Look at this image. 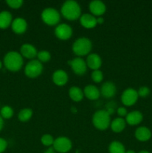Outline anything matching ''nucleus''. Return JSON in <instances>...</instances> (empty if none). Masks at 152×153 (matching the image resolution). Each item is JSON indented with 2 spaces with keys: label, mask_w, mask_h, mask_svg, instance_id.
I'll return each instance as SVG.
<instances>
[{
  "label": "nucleus",
  "mask_w": 152,
  "mask_h": 153,
  "mask_svg": "<svg viewBox=\"0 0 152 153\" xmlns=\"http://www.w3.org/2000/svg\"><path fill=\"white\" fill-rule=\"evenodd\" d=\"M3 126H4V120H3V118L0 116V131H1V129L3 128Z\"/></svg>",
  "instance_id": "c9c22d12"
},
{
  "label": "nucleus",
  "mask_w": 152,
  "mask_h": 153,
  "mask_svg": "<svg viewBox=\"0 0 152 153\" xmlns=\"http://www.w3.org/2000/svg\"><path fill=\"white\" fill-rule=\"evenodd\" d=\"M1 67H2V64H1V61H0V69L1 68Z\"/></svg>",
  "instance_id": "58836bf2"
},
{
  "label": "nucleus",
  "mask_w": 152,
  "mask_h": 153,
  "mask_svg": "<svg viewBox=\"0 0 152 153\" xmlns=\"http://www.w3.org/2000/svg\"><path fill=\"white\" fill-rule=\"evenodd\" d=\"M91 79L95 83H101L104 79V74L100 70H93L91 73Z\"/></svg>",
  "instance_id": "c85d7f7f"
},
{
  "label": "nucleus",
  "mask_w": 152,
  "mask_h": 153,
  "mask_svg": "<svg viewBox=\"0 0 152 153\" xmlns=\"http://www.w3.org/2000/svg\"><path fill=\"white\" fill-rule=\"evenodd\" d=\"M68 64L72 70L73 73L77 76H83L86 73L87 70L86 61L80 57L73 58L72 60H69L68 61Z\"/></svg>",
  "instance_id": "1a4fd4ad"
},
{
  "label": "nucleus",
  "mask_w": 152,
  "mask_h": 153,
  "mask_svg": "<svg viewBox=\"0 0 152 153\" xmlns=\"http://www.w3.org/2000/svg\"><path fill=\"white\" fill-rule=\"evenodd\" d=\"M41 19L46 25L49 26H57L61 20V14L57 9L47 7L42 11Z\"/></svg>",
  "instance_id": "39448f33"
},
{
  "label": "nucleus",
  "mask_w": 152,
  "mask_h": 153,
  "mask_svg": "<svg viewBox=\"0 0 152 153\" xmlns=\"http://www.w3.org/2000/svg\"><path fill=\"white\" fill-rule=\"evenodd\" d=\"M4 67L10 72H18L23 66V58L20 53L16 51L8 52L4 57L3 60Z\"/></svg>",
  "instance_id": "f03ea898"
},
{
  "label": "nucleus",
  "mask_w": 152,
  "mask_h": 153,
  "mask_svg": "<svg viewBox=\"0 0 152 153\" xmlns=\"http://www.w3.org/2000/svg\"><path fill=\"white\" fill-rule=\"evenodd\" d=\"M92 123L94 127L100 131L107 129L111 123L110 113L107 110L97 111L92 115Z\"/></svg>",
  "instance_id": "7ed1b4c3"
},
{
  "label": "nucleus",
  "mask_w": 152,
  "mask_h": 153,
  "mask_svg": "<svg viewBox=\"0 0 152 153\" xmlns=\"http://www.w3.org/2000/svg\"><path fill=\"white\" fill-rule=\"evenodd\" d=\"M89 9L91 14L95 16H101L107 10L105 4L100 0H93L89 4Z\"/></svg>",
  "instance_id": "9b49d317"
},
{
  "label": "nucleus",
  "mask_w": 152,
  "mask_h": 153,
  "mask_svg": "<svg viewBox=\"0 0 152 153\" xmlns=\"http://www.w3.org/2000/svg\"><path fill=\"white\" fill-rule=\"evenodd\" d=\"M110 153H125V147L122 143L118 140H114L110 143L108 147Z\"/></svg>",
  "instance_id": "b1692460"
},
{
  "label": "nucleus",
  "mask_w": 152,
  "mask_h": 153,
  "mask_svg": "<svg viewBox=\"0 0 152 153\" xmlns=\"http://www.w3.org/2000/svg\"><path fill=\"white\" fill-rule=\"evenodd\" d=\"M43 71V64L37 59L31 60L28 61L24 69L25 75L29 79H36L42 74Z\"/></svg>",
  "instance_id": "423d86ee"
},
{
  "label": "nucleus",
  "mask_w": 152,
  "mask_h": 153,
  "mask_svg": "<svg viewBox=\"0 0 152 153\" xmlns=\"http://www.w3.org/2000/svg\"><path fill=\"white\" fill-rule=\"evenodd\" d=\"M52 147L57 152L66 153L72 149V143L71 140L67 137L60 136L55 139Z\"/></svg>",
  "instance_id": "6e6552de"
},
{
  "label": "nucleus",
  "mask_w": 152,
  "mask_h": 153,
  "mask_svg": "<svg viewBox=\"0 0 152 153\" xmlns=\"http://www.w3.org/2000/svg\"><path fill=\"white\" fill-rule=\"evenodd\" d=\"M19 53L22 55V58H27V59H29L31 61V60L35 59L38 52H37L35 46H33L32 44L24 43L21 46Z\"/></svg>",
  "instance_id": "ddd939ff"
},
{
  "label": "nucleus",
  "mask_w": 152,
  "mask_h": 153,
  "mask_svg": "<svg viewBox=\"0 0 152 153\" xmlns=\"http://www.w3.org/2000/svg\"><path fill=\"white\" fill-rule=\"evenodd\" d=\"M126 124L125 119L122 117H117L111 121L110 127L114 133H121L125 130Z\"/></svg>",
  "instance_id": "412c9836"
},
{
  "label": "nucleus",
  "mask_w": 152,
  "mask_h": 153,
  "mask_svg": "<svg viewBox=\"0 0 152 153\" xmlns=\"http://www.w3.org/2000/svg\"><path fill=\"white\" fill-rule=\"evenodd\" d=\"M40 141H41L42 144L45 146H48V147H51L52 146H53L54 141H55V139L52 135L49 134H45L40 138Z\"/></svg>",
  "instance_id": "cd10ccee"
},
{
  "label": "nucleus",
  "mask_w": 152,
  "mask_h": 153,
  "mask_svg": "<svg viewBox=\"0 0 152 153\" xmlns=\"http://www.w3.org/2000/svg\"><path fill=\"white\" fill-rule=\"evenodd\" d=\"M116 91L117 90H116V86L115 84L108 81L102 84L100 89V93H101V95L104 98L110 99L116 95Z\"/></svg>",
  "instance_id": "2eb2a0df"
},
{
  "label": "nucleus",
  "mask_w": 152,
  "mask_h": 153,
  "mask_svg": "<svg viewBox=\"0 0 152 153\" xmlns=\"http://www.w3.org/2000/svg\"><path fill=\"white\" fill-rule=\"evenodd\" d=\"M13 114L14 112H13V108L9 105L3 106L0 111V116L3 119H10L13 116Z\"/></svg>",
  "instance_id": "a878e982"
},
{
  "label": "nucleus",
  "mask_w": 152,
  "mask_h": 153,
  "mask_svg": "<svg viewBox=\"0 0 152 153\" xmlns=\"http://www.w3.org/2000/svg\"><path fill=\"white\" fill-rule=\"evenodd\" d=\"M150 92L151 91L149 89V88H148L146 86L140 87L138 91H137L139 97H142V98H145V97H147L150 94Z\"/></svg>",
  "instance_id": "7c9ffc66"
},
{
  "label": "nucleus",
  "mask_w": 152,
  "mask_h": 153,
  "mask_svg": "<svg viewBox=\"0 0 152 153\" xmlns=\"http://www.w3.org/2000/svg\"><path fill=\"white\" fill-rule=\"evenodd\" d=\"M13 22L12 14L7 10H3L0 12V28L6 29L10 25H11Z\"/></svg>",
  "instance_id": "5701e85b"
},
{
  "label": "nucleus",
  "mask_w": 152,
  "mask_h": 153,
  "mask_svg": "<svg viewBox=\"0 0 152 153\" xmlns=\"http://www.w3.org/2000/svg\"><path fill=\"white\" fill-rule=\"evenodd\" d=\"M128 114V111H127L126 108L125 107H119V108L117 109V114L119 115V117H125L127 116V114Z\"/></svg>",
  "instance_id": "2f4dec72"
},
{
  "label": "nucleus",
  "mask_w": 152,
  "mask_h": 153,
  "mask_svg": "<svg viewBox=\"0 0 152 153\" xmlns=\"http://www.w3.org/2000/svg\"><path fill=\"white\" fill-rule=\"evenodd\" d=\"M52 79V82L55 85L58 87H62L66 85L69 80V76L65 70L59 69L54 72Z\"/></svg>",
  "instance_id": "f8f14e48"
},
{
  "label": "nucleus",
  "mask_w": 152,
  "mask_h": 153,
  "mask_svg": "<svg viewBox=\"0 0 152 153\" xmlns=\"http://www.w3.org/2000/svg\"><path fill=\"white\" fill-rule=\"evenodd\" d=\"M138 99L139 95L137 91L132 88H128L125 89L121 95V102L124 105L127 107L135 105Z\"/></svg>",
  "instance_id": "0eeeda50"
},
{
  "label": "nucleus",
  "mask_w": 152,
  "mask_h": 153,
  "mask_svg": "<svg viewBox=\"0 0 152 153\" xmlns=\"http://www.w3.org/2000/svg\"><path fill=\"white\" fill-rule=\"evenodd\" d=\"M79 21H80V24L81 25V26L85 28H87V29L94 28L98 25L97 18L91 13L82 14L79 19Z\"/></svg>",
  "instance_id": "f3484780"
},
{
  "label": "nucleus",
  "mask_w": 152,
  "mask_h": 153,
  "mask_svg": "<svg viewBox=\"0 0 152 153\" xmlns=\"http://www.w3.org/2000/svg\"><path fill=\"white\" fill-rule=\"evenodd\" d=\"M83 95L86 99L89 100H97L101 96L100 90L96 86L92 85H86L83 90Z\"/></svg>",
  "instance_id": "aec40b11"
},
{
  "label": "nucleus",
  "mask_w": 152,
  "mask_h": 153,
  "mask_svg": "<svg viewBox=\"0 0 152 153\" xmlns=\"http://www.w3.org/2000/svg\"><path fill=\"white\" fill-rule=\"evenodd\" d=\"M37 60L39 61L43 64V63H46V62H49V61L51 60L52 58V55H51V53L49 52V51H46V50H42L38 52L37 53Z\"/></svg>",
  "instance_id": "bb28decb"
},
{
  "label": "nucleus",
  "mask_w": 152,
  "mask_h": 153,
  "mask_svg": "<svg viewBox=\"0 0 152 153\" xmlns=\"http://www.w3.org/2000/svg\"><path fill=\"white\" fill-rule=\"evenodd\" d=\"M92 48V41L87 37H79L75 40L72 46L73 53L80 58L90 54Z\"/></svg>",
  "instance_id": "20e7f679"
},
{
  "label": "nucleus",
  "mask_w": 152,
  "mask_h": 153,
  "mask_svg": "<svg viewBox=\"0 0 152 153\" xmlns=\"http://www.w3.org/2000/svg\"><path fill=\"white\" fill-rule=\"evenodd\" d=\"M7 147V140L0 137V153L4 152Z\"/></svg>",
  "instance_id": "473e14b6"
},
{
  "label": "nucleus",
  "mask_w": 152,
  "mask_h": 153,
  "mask_svg": "<svg viewBox=\"0 0 152 153\" xmlns=\"http://www.w3.org/2000/svg\"><path fill=\"white\" fill-rule=\"evenodd\" d=\"M125 153H136V152L134 150H133V149H129V150H127Z\"/></svg>",
  "instance_id": "e433bc0d"
},
{
  "label": "nucleus",
  "mask_w": 152,
  "mask_h": 153,
  "mask_svg": "<svg viewBox=\"0 0 152 153\" xmlns=\"http://www.w3.org/2000/svg\"><path fill=\"white\" fill-rule=\"evenodd\" d=\"M73 30L69 25L66 23L59 24L55 29V35L61 40H67L72 36Z\"/></svg>",
  "instance_id": "9d476101"
},
{
  "label": "nucleus",
  "mask_w": 152,
  "mask_h": 153,
  "mask_svg": "<svg viewBox=\"0 0 152 153\" xmlns=\"http://www.w3.org/2000/svg\"><path fill=\"white\" fill-rule=\"evenodd\" d=\"M69 97L72 100L73 102H79L83 100V91L81 88L77 86H72L69 90Z\"/></svg>",
  "instance_id": "4be33fe9"
},
{
  "label": "nucleus",
  "mask_w": 152,
  "mask_h": 153,
  "mask_svg": "<svg viewBox=\"0 0 152 153\" xmlns=\"http://www.w3.org/2000/svg\"><path fill=\"white\" fill-rule=\"evenodd\" d=\"M136 139L140 142H146L151 138L152 133L148 128L145 126H139L135 131Z\"/></svg>",
  "instance_id": "6ab92c4d"
},
{
  "label": "nucleus",
  "mask_w": 152,
  "mask_h": 153,
  "mask_svg": "<svg viewBox=\"0 0 152 153\" xmlns=\"http://www.w3.org/2000/svg\"><path fill=\"white\" fill-rule=\"evenodd\" d=\"M33 116V111L29 108H25L18 113V119L20 122L25 123L29 121Z\"/></svg>",
  "instance_id": "393cba45"
},
{
  "label": "nucleus",
  "mask_w": 152,
  "mask_h": 153,
  "mask_svg": "<svg viewBox=\"0 0 152 153\" xmlns=\"http://www.w3.org/2000/svg\"><path fill=\"white\" fill-rule=\"evenodd\" d=\"M104 19L102 16H99V17L97 18V23L98 25H101V24L104 23Z\"/></svg>",
  "instance_id": "72a5a7b5"
},
{
  "label": "nucleus",
  "mask_w": 152,
  "mask_h": 153,
  "mask_svg": "<svg viewBox=\"0 0 152 153\" xmlns=\"http://www.w3.org/2000/svg\"><path fill=\"white\" fill-rule=\"evenodd\" d=\"M44 153H56V151L54 149V148L52 146H51V147H49V149H46Z\"/></svg>",
  "instance_id": "f704fd0d"
},
{
  "label": "nucleus",
  "mask_w": 152,
  "mask_h": 153,
  "mask_svg": "<svg viewBox=\"0 0 152 153\" xmlns=\"http://www.w3.org/2000/svg\"><path fill=\"white\" fill-rule=\"evenodd\" d=\"M87 67L93 70H99L102 64V60L99 55L97 53H90L87 55L86 59Z\"/></svg>",
  "instance_id": "dca6fc26"
},
{
  "label": "nucleus",
  "mask_w": 152,
  "mask_h": 153,
  "mask_svg": "<svg viewBox=\"0 0 152 153\" xmlns=\"http://www.w3.org/2000/svg\"><path fill=\"white\" fill-rule=\"evenodd\" d=\"M139 153H150V152L147 150H142L140 151V152H139Z\"/></svg>",
  "instance_id": "4c0bfd02"
},
{
  "label": "nucleus",
  "mask_w": 152,
  "mask_h": 153,
  "mask_svg": "<svg viewBox=\"0 0 152 153\" xmlns=\"http://www.w3.org/2000/svg\"><path fill=\"white\" fill-rule=\"evenodd\" d=\"M61 13L65 19L75 21L80 19L81 16V8L78 3L74 0H67L62 4Z\"/></svg>",
  "instance_id": "f257e3e1"
},
{
  "label": "nucleus",
  "mask_w": 152,
  "mask_h": 153,
  "mask_svg": "<svg viewBox=\"0 0 152 153\" xmlns=\"http://www.w3.org/2000/svg\"><path fill=\"white\" fill-rule=\"evenodd\" d=\"M143 120L142 113L139 111H132L129 112L125 117L126 123L131 126H137L141 123Z\"/></svg>",
  "instance_id": "a211bd4d"
},
{
  "label": "nucleus",
  "mask_w": 152,
  "mask_h": 153,
  "mask_svg": "<svg viewBox=\"0 0 152 153\" xmlns=\"http://www.w3.org/2000/svg\"><path fill=\"white\" fill-rule=\"evenodd\" d=\"M6 3L10 8L19 9L22 7L24 2L22 0H7Z\"/></svg>",
  "instance_id": "c756f323"
},
{
  "label": "nucleus",
  "mask_w": 152,
  "mask_h": 153,
  "mask_svg": "<svg viewBox=\"0 0 152 153\" xmlns=\"http://www.w3.org/2000/svg\"><path fill=\"white\" fill-rule=\"evenodd\" d=\"M11 28L15 34H24L28 28V22L24 18L16 17L12 22Z\"/></svg>",
  "instance_id": "4468645a"
}]
</instances>
